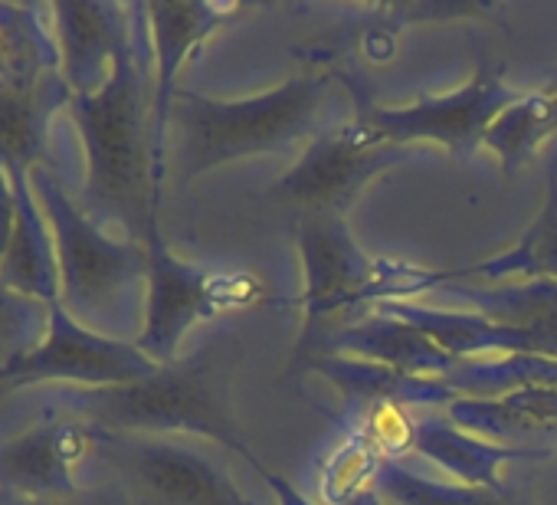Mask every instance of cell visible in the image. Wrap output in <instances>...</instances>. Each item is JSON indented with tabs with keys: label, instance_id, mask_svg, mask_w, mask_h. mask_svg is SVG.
<instances>
[{
	"label": "cell",
	"instance_id": "6da1fadb",
	"mask_svg": "<svg viewBox=\"0 0 557 505\" xmlns=\"http://www.w3.org/2000/svg\"><path fill=\"white\" fill-rule=\"evenodd\" d=\"M119 53L112 76L86 96H73V112L86 145V213L106 226L115 223L132 243L148 246L158 233V200L164 181V135L154 115V79L138 50Z\"/></svg>",
	"mask_w": 557,
	"mask_h": 505
},
{
	"label": "cell",
	"instance_id": "7a4b0ae2",
	"mask_svg": "<svg viewBox=\"0 0 557 505\" xmlns=\"http://www.w3.org/2000/svg\"><path fill=\"white\" fill-rule=\"evenodd\" d=\"M226 368V345L207 342L190 358L161 365L141 381L70 391L63 407L106 433H197L216 440L265 476V463L249 449L230 410Z\"/></svg>",
	"mask_w": 557,
	"mask_h": 505
},
{
	"label": "cell",
	"instance_id": "3957f363",
	"mask_svg": "<svg viewBox=\"0 0 557 505\" xmlns=\"http://www.w3.org/2000/svg\"><path fill=\"white\" fill-rule=\"evenodd\" d=\"M338 70H315L286 79L272 93L220 102L200 93H174L171 122L181 128L184 177H197L236 158L293 155L315 138L332 79Z\"/></svg>",
	"mask_w": 557,
	"mask_h": 505
},
{
	"label": "cell",
	"instance_id": "277c9868",
	"mask_svg": "<svg viewBox=\"0 0 557 505\" xmlns=\"http://www.w3.org/2000/svg\"><path fill=\"white\" fill-rule=\"evenodd\" d=\"M302 253V348L315 335L319 322L338 312H355L377 303H410L420 293H436L456 283V270H423L404 260L371 257L351 236L342 213H306L296 226Z\"/></svg>",
	"mask_w": 557,
	"mask_h": 505
},
{
	"label": "cell",
	"instance_id": "5b68a950",
	"mask_svg": "<svg viewBox=\"0 0 557 505\" xmlns=\"http://www.w3.org/2000/svg\"><path fill=\"white\" fill-rule=\"evenodd\" d=\"M342 83L355 96V119L374 128L384 141L417 148L420 141H436L449 148L459 161H466L475 148H482V138L488 125L505 112L518 93L505 86V66L492 63L488 57L479 60L472 79L449 93V96H420L413 106L404 109H387L377 106L368 89L338 70Z\"/></svg>",
	"mask_w": 557,
	"mask_h": 505
},
{
	"label": "cell",
	"instance_id": "8992f818",
	"mask_svg": "<svg viewBox=\"0 0 557 505\" xmlns=\"http://www.w3.org/2000/svg\"><path fill=\"white\" fill-rule=\"evenodd\" d=\"M37 190L57 233L66 306L79 316L106 319L138 283H148V246L106 236L102 226L47 174H40Z\"/></svg>",
	"mask_w": 557,
	"mask_h": 505
},
{
	"label": "cell",
	"instance_id": "52a82bcc",
	"mask_svg": "<svg viewBox=\"0 0 557 505\" xmlns=\"http://www.w3.org/2000/svg\"><path fill=\"white\" fill-rule=\"evenodd\" d=\"M148 303L138 352L154 365H171L181 338L200 319L239 312L265 299V283L252 273H213L194 263H181L161 239V230L148 239Z\"/></svg>",
	"mask_w": 557,
	"mask_h": 505
},
{
	"label": "cell",
	"instance_id": "ba28073f",
	"mask_svg": "<svg viewBox=\"0 0 557 505\" xmlns=\"http://www.w3.org/2000/svg\"><path fill=\"white\" fill-rule=\"evenodd\" d=\"M417 148L391 145L364 122L351 119L319 132L302 158L278 177L265 197L306 213H342L384 171L410 161Z\"/></svg>",
	"mask_w": 557,
	"mask_h": 505
},
{
	"label": "cell",
	"instance_id": "9c48e42d",
	"mask_svg": "<svg viewBox=\"0 0 557 505\" xmlns=\"http://www.w3.org/2000/svg\"><path fill=\"white\" fill-rule=\"evenodd\" d=\"M92 466L135 505H249L216 463L154 436L102 430Z\"/></svg>",
	"mask_w": 557,
	"mask_h": 505
},
{
	"label": "cell",
	"instance_id": "30bf717a",
	"mask_svg": "<svg viewBox=\"0 0 557 505\" xmlns=\"http://www.w3.org/2000/svg\"><path fill=\"white\" fill-rule=\"evenodd\" d=\"M102 430L63 414L30 427L0 449V482L14 498H66L83 492L79 469L96 463Z\"/></svg>",
	"mask_w": 557,
	"mask_h": 505
},
{
	"label": "cell",
	"instance_id": "8fae6325",
	"mask_svg": "<svg viewBox=\"0 0 557 505\" xmlns=\"http://www.w3.org/2000/svg\"><path fill=\"white\" fill-rule=\"evenodd\" d=\"M154 365L138 345L112 342L106 335L86 332L60 309L53 312L50 335L44 348L21 355L11 368H0V381H37V378H70L89 387L128 384L154 374Z\"/></svg>",
	"mask_w": 557,
	"mask_h": 505
},
{
	"label": "cell",
	"instance_id": "7c38bea8",
	"mask_svg": "<svg viewBox=\"0 0 557 505\" xmlns=\"http://www.w3.org/2000/svg\"><path fill=\"white\" fill-rule=\"evenodd\" d=\"M446 417L488 443L557 449V387H518L498 397H456Z\"/></svg>",
	"mask_w": 557,
	"mask_h": 505
},
{
	"label": "cell",
	"instance_id": "4fadbf2b",
	"mask_svg": "<svg viewBox=\"0 0 557 505\" xmlns=\"http://www.w3.org/2000/svg\"><path fill=\"white\" fill-rule=\"evenodd\" d=\"M53 14L66 63V86H73V96L96 93L112 76L119 53L132 44V8L60 4L53 8Z\"/></svg>",
	"mask_w": 557,
	"mask_h": 505
},
{
	"label": "cell",
	"instance_id": "5bb4252c",
	"mask_svg": "<svg viewBox=\"0 0 557 505\" xmlns=\"http://www.w3.org/2000/svg\"><path fill=\"white\" fill-rule=\"evenodd\" d=\"M374 312L397 316L417 329H423L449 358L456 361H475V358H498V355H547L557 358V352L518 329L498 325L479 312H446L440 306L426 303H377Z\"/></svg>",
	"mask_w": 557,
	"mask_h": 505
},
{
	"label": "cell",
	"instance_id": "9a60e30c",
	"mask_svg": "<svg viewBox=\"0 0 557 505\" xmlns=\"http://www.w3.org/2000/svg\"><path fill=\"white\" fill-rule=\"evenodd\" d=\"M325 355H342V358L355 355L361 361H374L404 374L440 378V381L453 368H459V361L449 358L423 329L384 312H371L368 319L335 332L325 345Z\"/></svg>",
	"mask_w": 557,
	"mask_h": 505
},
{
	"label": "cell",
	"instance_id": "2e32d148",
	"mask_svg": "<svg viewBox=\"0 0 557 505\" xmlns=\"http://www.w3.org/2000/svg\"><path fill=\"white\" fill-rule=\"evenodd\" d=\"M410 453H420L433 466L462 479V485H482L505 492L502 469L518 459H547L554 449H531V446H502L482 436L459 430L449 417H420L413 423Z\"/></svg>",
	"mask_w": 557,
	"mask_h": 505
},
{
	"label": "cell",
	"instance_id": "e0dca14e",
	"mask_svg": "<svg viewBox=\"0 0 557 505\" xmlns=\"http://www.w3.org/2000/svg\"><path fill=\"white\" fill-rule=\"evenodd\" d=\"M239 8L233 4H145L148 30L154 40V115L158 128L164 135L171 122V102H174V76L190 57L194 47H200L216 27H223L230 17H236Z\"/></svg>",
	"mask_w": 557,
	"mask_h": 505
},
{
	"label": "cell",
	"instance_id": "ac0fdd59",
	"mask_svg": "<svg viewBox=\"0 0 557 505\" xmlns=\"http://www.w3.org/2000/svg\"><path fill=\"white\" fill-rule=\"evenodd\" d=\"M312 368L329 378L345 397L348 410L368 407V404H397V407H449L459 394L443 384L440 378H417L404 374L374 361L361 358H342V355H319L312 358Z\"/></svg>",
	"mask_w": 557,
	"mask_h": 505
},
{
	"label": "cell",
	"instance_id": "d6986e66",
	"mask_svg": "<svg viewBox=\"0 0 557 505\" xmlns=\"http://www.w3.org/2000/svg\"><path fill=\"white\" fill-rule=\"evenodd\" d=\"M66 99L70 86L57 76L34 86H0V171L24 177L40 161L50 109Z\"/></svg>",
	"mask_w": 557,
	"mask_h": 505
},
{
	"label": "cell",
	"instance_id": "ffe728a7",
	"mask_svg": "<svg viewBox=\"0 0 557 505\" xmlns=\"http://www.w3.org/2000/svg\"><path fill=\"white\" fill-rule=\"evenodd\" d=\"M436 293L472 306L479 316L498 325L528 332L557 352V280H524V283L488 286V290L449 283Z\"/></svg>",
	"mask_w": 557,
	"mask_h": 505
},
{
	"label": "cell",
	"instance_id": "44dd1931",
	"mask_svg": "<svg viewBox=\"0 0 557 505\" xmlns=\"http://www.w3.org/2000/svg\"><path fill=\"white\" fill-rule=\"evenodd\" d=\"M544 177H547L544 207L534 217V223L521 233V239L508 253H502V257H492L475 267H459L456 283H466V280L495 283V280H508V276L557 280V155L547 158Z\"/></svg>",
	"mask_w": 557,
	"mask_h": 505
},
{
	"label": "cell",
	"instance_id": "7402d4cb",
	"mask_svg": "<svg viewBox=\"0 0 557 505\" xmlns=\"http://www.w3.org/2000/svg\"><path fill=\"white\" fill-rule=\"evenodd\" d=\"M557 135V89H537L518 96L488 125L482 148L495 151L505 174H518L541 148Z\"/></svg>",
	"mask_w": 557,
	"mask_h": 505
},
{
	"label": "cell",
	"instance_id": "603a6c76",
	"mask_svg": "<svg viewBox=\"0 0 557 505\" xmlns=\"http://www.w3.org/2000/svg\"><path fill=\"white\" fill-rule=\"evenodd\" d=\"M377 492L394 498L397 505H534L524 492H495L482 485H462V482H440L430 476H420L417 469L384 459L374 479Z\"/></svg>",
	"mask_w": 557,
	"mask_h": 505
},
{
	"label": "cell",
	"instance_id": "cb8c5ba5",
	"mask_svg": "<svg viewBox=\"0 0 557 505\" xmlns=\"http://www.w3.org/2000/svg\"><path fill=\"white\" fill-rule=\"evenodd\" d=\"M50 76L47 37L34 11L0 4V86H34Z\"/></svg>",
	"mask_w": 557,
	"mask_h": 505
},
{
	"label": "cell",
	"instance_id": "d4e9b609",
	"mask_svg": "<svg viewBox=\"0 0 557 505\" xmlns=\"http://www.w3.org/2000/svg\"><path fill=\"white\" fill-rule=\"evenodd\" d=\"M381 463H384V453L377 449V443L364 430L348 427L345 440L322 459V469H319V498L325 505H345V502H351L358 492H364V489L374 485Z\"/></svg>",
	"mask_w": 557,
	"mask_h": 505
},
{
	"label": "cell",
	"instance_id": "484cf974",
	"mask_svg": "<svg viewBox=\"0 0 557 505\" xmlns=\"http://www.w3.org/2000/svg\"><path fill=\"white\" fill-rule=\"evenodd\" d=\"M34 332H37L34 306L17 299V293H11L8 286H0V358L11 348H21L24 338Z\"/></svg>",
	"mask_w": 557,
	"mask_h": 505
},
{
	"label": "cell",
	"instance_id": "4316f807",
	"mask_svg": "<svg viewBox=\"0 0 557 505\" xmlns=\"http://www.w3.org/2000/svg\"><path fill=\"white\" fill-rule=\"evenodd\" d=\"M0 505H135L119 485L112 482H99V485H86L76 495L66 498H4Z\"/></svg>",
	"mask_w": 557,
	"mask_h": 505
},
{
	"label": "cell",
	"instance_id": "83f0119b",
	"mask_svg": "<svg viewBox=\"0 0 557 505\" xmlns=\"http://www.w3.org/2000/svg\"><path fill=\"white\" fill-rule=\"evenodd\" d=\"M262 482L272 489V495H275V502H278V505H312V502H309V498H306V495H302L289 479H283V476L272 472V469L262 476Z\"/></svg>",
	"mask_w": 557,
	"mask_h": 505
},
{
	"label": "cell",
	"instance_id": "f1b7e54d",
	"mask_svg": "<svg viewBox=\"0 0 557 505\" xmlns=\"http://www.w3.org/2000/svg\"><path fill=\"white\" fill-rule=\"evenodd\" d=\"M345 505H384V498H381V492H377V485H371V489H364V492H358L351 502H345Z\"/></svg>",
	"mask_w": 557,
	"mask_h": 505
},
{
	"label": "cell",
	"instance_id": "f546056e",
	"mask_svg": "<svg viewBox=\"0 0 557 505\" xmlns=\"http://www.w3.org/2000/svg\"><path fill=\"white\" fill-rule=\"evenodd\" d=\"M541 89H557V66L544 76V86H541Z\"/></svg>",
	"mask_w": 557,
	"mask_h": 505
}]
</instances>
